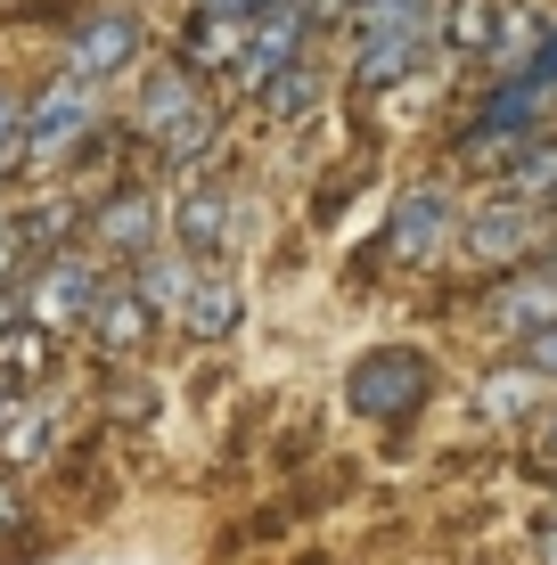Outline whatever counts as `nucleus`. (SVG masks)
I'll return each mask as SVG.
<instances>
[{
  "mask_svg": "<svg viewBox=\"0 0 557 565\" xmlns=\"http://www.w3.org/2000/svg\"><path fill=\"white\" fill-rule=\"evenodd\" d=\"M443 42V0H361V33H353V83L386 90L410 83Z\"/></svg>",
  "mask_w": 557,
  "mask_h": 565,
  "instance_id": "obj_1",
  "label": "nucleus"
},
{
  "mask_svg": "<svg viewBox=\"0 0 557 565\" xmlns=\"http://www.w3.org/2000/svg\"><path fill=\"white\" fill-rule=\"evenodd\" d=\"M131 131H140V140H157L164 164H197V156L214 148L222 115L205 107L197 74H189L181 57H164V66H148V74H140V107H131Z\"/></svg>",
  "mask_w": 557,
  "mask_h": 565,
  "instance_id": "obj_2",
  "label": "nucleus"
},
{
  "mask_svg": "<svg viewBox=\"0 0 557 565\" xmlns=\"http://www.w3.org/2000/svg\"><path fill=\"white\" fill-rule=\"evenodd\" d=\"M427 394H435V361L418 353V344H377V353H361L353 377H344V402L369 426H401Z\"/></svg>",
  "mask_w": 557,
  "mask_h": 565,
  "instance_id": "obj_3",
  "label": "nucleus"
},
{
  "mask_svg": "<svg viewBox=\"0 0 557 565\" xmlns=\"http://www.w3.org/2000/svg\"><path fill=\"white\" fill-rule=\"evenodd\" d=\"M90 131H99V83H83V74H57L42 99L25 107V156L33 164H66Z\"/></svg>",
  "mask_w": 557,
  "mask_h": 565,
  "instance_id": "obj_4",
  "label": "nucleus"
},
{
  "mask_svg": "<svg viewBox=\"0 0 557 565\" xmlns=\"http://www.w3.org/2000/svg\"><path fill=\"white\" fill-rule=\"evenodd\" d=\"M459 246V198L443 181H410L386 213V255L394 263H435Z\"/></svg>",
  "mask_w": 557,
  "mask_h": 565,
  "instance_id": "obj_5",
  "label": "nucleus"
},
{
  "mask_svg": "<svg viewBox=\"0 0 557 565\" xmlns=\"http://www.w3.org/2000/svg\"><path fill=\"white\" fill-rule=\"evenodd\" d=\"M238 238H246V198L229 181H189L181 205H172V246H181L189 263H214Z\"/></svg>",
  "mask_w": 557,
  "mask_h": 565,
  "instance_id": "obj_6",
  "label": "nucleus"
},
{
  "mask_svg": "<svg viewBox=\"0 0 557 565\" xmlns=\"http://www.w3.org/2000/svg\"><path fill=\"white\" fill-rule=\"evenodd\" d=\"M303 42H312V9H303V0H279V9H263L255 25H246V50H238V66H229V83L263 99V83L296 66Z\"/></svg>",
  "mask_w": 557,
  "mask_h": 565,
  "instance_id": "obj_7",
  "label": "nucleus"
},
{
  "mask_svg": "<svg viewBox=\"0 0 557 565\" xmlns=\"http://www.w3.org/2000/svg\"><path fill=\"white\" fill-rule=\"evenodd\" d=\"M148 50V25L131 9H90L83 25H74L66 42V74H83V83H115V74H131Z\"/></svg>",
  "mask_w": 557,
  "mask_h": 565,
  "instance_id": "obj_8",
  "label": "nucleus"
},
{
  "mask_svg": "<svg viewBox=\"0 0 557 565\" xmlns=\"http://www.w3.org/2000/svg\"><path fill=\"white\" fill-rule=\"evenodd\" d=\"M90 303H99V263H83V255H50V263L25 279V320L42 328V337L90 320Z\"/></svg>",
  "mask_w": 557,
  "mask_h": 565,
  "instance_id": "obj_9",
  "label": "nucleus"
},
{
  "mask_svg": "<svg viewBox=\"0 0 557 565\" xmlns=\"http://www.w3.org/2000/svg\"><path fill=\"white\" fill-rule=\"evenodd\" d=\"M542 230L549 222L533 213V198H508L501 189V198H484L468 222H459V246H468L475 263H525L533 246H542Z\"/></svg>",
  "mask_w": 557,
  "mask_h": 565,
  "instance_id": "obj_10",
  "label": "nucleus"
},
{
  "mask_svg": "<svg viewBox=\"0 0 557 565\" xmlns=\"http://www.w3.org/2000/svg\"><path fill=\"white\" fill-rule=\"evenodd\" d=\"M542 107L549 99H533V90L525 83H501V90H492V99L484 107H475V124H459V156H516V148H533V140H542Z\"/></svg>",
  "mask_w": 557,
  "mask_h": 565,
  "instance_id": "obj_11",
  "label": "nucleus"
},
{
  "mask_svg": "<svg viewBox=\"0 0 557 565\" xmlns=\"http://www.w3.org/2000/svg\"><path fill=\"white\" fill-rule=\"evenodd\" d=\"M164 222L172 213L148 198V189H124V198H107L99 213H90V246H107L115 263H140V255L164 246Z\"/></svg>",
  "mask_w": 557,
  "mask_h": 565,
  "instance_id": "obj_12",
  "label": "nucleus"
},
{
  "mask_svg": "<svg viewBox=\"0 0 557 565\" xmlns=\"http://www.w3.org/2000/svg\"><path fill=\"white\" fill-rule=\"evenodd\" d=\"M492 328H501V337H542V328H557V263L516 270L501 296H492Z\"/></svg>",
  "mask_w": 557,
  "mask_h": 565,
  "instance_id": "obj_13",
  "label": "nucleus"
},
{
  "mask_svg": "<svg viewBox=\"0 0 557 565\" xmlns=\"http://www.w3.org/2000/svg\"><path fill=\"white\" fill-rule=\"evenodd\" d=\"M238 320H246V287L229 279V270H205V263H197V287H189V303H181V328H189L197 344H222Z\"/></svg>",
  "mask_w": 557,
  "mask_h": 565,
  "instance_id": "obj_14",
  "label": "nucleus"
},
{
  "mask_svg": "<svg viewBox=\"0 0 557 565\" xmlns=\"http://www.w3.org/2000/svg\"><path fill=\"white\" fill-rule=\"evenodd\" d=\"M83 328L107 344V353H131V344L157 328V311L140 303V287H131V279H99V303H90V320H83Z\"/></svg>",
  "mask_w": 557,
  "mask_h": 565,
  "instance_id": "obj_15",
  "label": "nucleus"
},
{
  "mask_svg": "<svg viewBox=\"0 0 557 565\" xmlns=\"http://www.w3.org/2000/svg\"><path fill=\"white\" fill-rule=\"evenodd\" d=\"M131 287H140V303L157 311V320H181L189 287H197V263H189L181 246H157V255H140V263H131Z\"/></svg>",
  "mask_w": 557,
  "mask_h": 565,
  "instance_id": "obj_16",
  "label": "nucleus"
},
{
  "mask_svg": "<svg viewBox=\"0 0 557 565\" xmlns=\"http://www.w3.org/2000/svg\"><path fill=\"white\" fill-rule=\"evenodd\" d=\"M501 33H508V0H451L443 9V50L501 57Z\"/></svg>",
  "mask_w": 557,
  "mask_h": 565,
  "instance_id": "obj_17",
  "label": "nucleus"
},
{
  "mask_svg": "<svg viewBox=\"0 0 557 565\" xmlns=\"http://www.w3.org/2000/svg\"><path fill=\"white\" fill-rule=\"evenodd\" d=\"M542 385H549V377H542V369H525V361H508V369H492V377H484V385H475V411H484L492 426H501V418L516 426V418H533V402H542Z\"/></svg>",
  "mask_w": 557,
  "mask_h": 565,
  "instance_id": "obj_18",
  "label": "nucleus"
},
{
  "mask_svg": "<svg viewBox=\"0 0 557 565\" xmlns=\"http://www.w3.org/2000/svg\"><path fill=\"white\" fill-rule=\"evenodd\" d=\"M50 451H57V411H50V402H17V411L0 418V459L33 467V459H50Z\"/></svg>",
  "mask_w": 557,
  "mask_h": 565,
  "instance_id": "obj_19",
  "label": "nucleus"
},
{
  "mask_svg": "<svg viewBox=\"0 0 557 565\" xmlns=\"http://www.w3.org/2000/svg\"><path fill=\"white\" fill-rule=\"evenodd\" d=\"M263 107H271V124H312V115H320V74H312V57H296L287 74H271V83H263Z\"/></svg>",
  "mask_w": 557,
  "mask_h": 565,
  "instance_id": "obj_20",
  "label": "nucleus"
},
{
  "mask_svg": "<svg viewBox=\"0 0 557 565\" xmlns=\"http://www.w3.org/2000/svg\"><path fill=\"white\" fill-rule=\"evenodd\" d=\"M508 198H557V140H533L508 156Z\"/></svg>",
  "mask_w": 557,
  "mask_h": 565,
  "instance_id": "obj_21",
  "label": "nucleus"
},
{
  "mask_svg": "<svg viewBox=\"0 0 557 565\" xmlns=\"http://www.w3.org/2000/svg\"><path fill=\"white\" fill-rule=\"evenodd\" d=\"M508 83H525L533 99H549V90H557V25H549L525 57H516V66H508Z\"/></svg>",
  "mask_w": 557,
  "mask_h": 565,
  "instance_id": "obj_22",
  "label": "nucleus"
},
{
  "mask_svg": "<svg viewBox=\"0 0 557 565\" xmlns=\"http://www.w3.org/2000/svg\"><path fill=\"white\" fill-rule=\"evenodd\" d=\"M17 156H25V99L0 83V164H17Z\"/></svg>",
  "mask_w": 557,
  "mask_h": 565,
  "instance_id": "obj_23",
  "label": "nucleus"
},
{
  "mask_svg": "<svg viewBox=\"0 0 557 565\" xmlns=\"http://www.w3.org/2000/svg\"><path fill=\"white\" fill-rule=\"evenodd\" d=\"M525 369H542V377L557 385V328H542V337H525Z\"/></svg>",
  "mask_w": 557,
  "mask_h": 565,
  "instance_id": "obj_24",
  "label": "nucleus"
},
{
  "mask_svg": "<svg viewBox=\"0 0 557 565\" xmlns=\"http://www.w3.org/2000/svg\"><path fill=\"white\" fill-rule=\"evenodd\" d=\"M17 533H25V492L0 483V541H17Z\"/></svg>",
  "mask_w": 557,
  "mask_h": 565,
  "instance_id": "obj_25",
  "label": "nucleus"
},
{
  "mask_svg": "<svg viewBox=\"0 0 557 565\" xmlns=\"http://www.w3.org/2000/svg\"><path fill=\"white\" fill-rule=\"evenodd\" d=\"M533 557L557 565V516H542V533H533Z\"/></svg>",
  "mask_w": 557,
  "mask_h": 565,
  "instance_id": "obj_26",
  "label": "nucleus"
},
{
  "mask_svg": "<svg viewBox=\"0 0 557 565\" xmlns=\"http://www.w3.org/2000/svg\"><path fill=\"white\" fill-rule=\"evenodd\" d=\"M9 411H17V377L0 369V418H9Z\"/></svg>",
  "mask_w": 557,
  "mask_h": 565,
  "instance_id": "obj_27",
  "label": "nucleus"
},
{
  "mask_svg": "<svg viewBox=\"0 0 557 565\" xmlns=\"http://www.w3.org/2000/svg\"><path fill=\"white\" fill-rule=\"evenodd\" d=\"M542 443H549V451H557V411H549V418H542Z\"/></svg>",
  "mask_w": 557,
  "mask_h": 565,
  "instance_id": "obj_28",
  "label": "nucleus"
}]
</instances>
